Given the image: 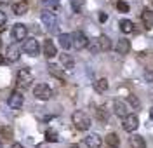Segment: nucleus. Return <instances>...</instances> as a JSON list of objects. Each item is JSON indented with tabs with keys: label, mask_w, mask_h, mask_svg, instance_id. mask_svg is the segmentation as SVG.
Wrapping results in <instances>:
<instances>
[{
	"label": "nucleus",
	"mask_w": 153,
	"mask_h": 148,
	"mask_svg": "<svg viewBox=\"0 0 153 148\" xmlns=\"http://www.w3.org/2000/svg\"><path fill=\"white\" fill-rule=\"evenodd\" d=\"M71 122H73V126L78 131H87L91 127V117L87 115L85 112H80V110H76L75 113L71 115Z\"/></svg>",
	"instance_id": "nucleus-1"
},
{
	"label": "nucleus",
	"mask_w": 153,
	"mask_h": 148,
	"mask_svg": "<svg viewBox=\"0 0 153 148\" xmlns=\"http://www.w3.org/2000/svg\"><path fill=\"white\" fill-rule=\"evenodd\" d=\"M40 19H42L44 26H45L49 31H56V30H57V18H56V14H54L51 9L42 10V14H40Z\"/></svg>",
	"instance_id": "nucleus-2"
},
{
	"label": "nucleus",
	"mask_w": 153,
	"mask_h": 148,
	"mask_svg": "<svg viewBox=\"0 0 153 148\" xmlns=\"http://www.w3.org/2000/svg\"><path fill=\"white\" fill-rule=\"evenodd\" d=\"M71 45L75 47L76 51H82L85 49L87 45H89V39H87V35L84 31H75V33H71Z\"/></svg>",
	"instance_id": "nucleus-3"
},
{
	"label": "nucleus",
	"mask_w": 153,
	"mask_h": 148,
	"mask_svg": "<svg viewBox=\"0 0 153 148\" xmlns=\"http://www.w3.org/2000/svg\"><path fill=\"white\" fill-rule=\"evenodd\" d=\"M33 94H35V98L40 99V101H47V99L52 98V89L49 87L47 84H38V86H35V89H33Z\"/></svg>",
	"instance_id": "nucleus-4"
},
{
	"label": "nucleus",
	"mask_w": 153,
	"mask_h": 148,
	"mask_svg": "<svg viewBox=\"0 0 153 148\" xmlns=\"http://www.w3.org/2000/svg\"><path fill=\"white\" fill-rule=\"evenodd\" d=\"M16 82H18L19 87H25V89H26V87H30V84L33 82V75L30 73L28 68H23V70H19V71H18Z\"/></svg>",
	"instance_id": "nucleus-5"
},
{
	"label": "nucleus",
	"mask_w": 153,
	"mask_h": 148,
	"mask_svg": "<svg viewBox=\"0 0 153 148\" xmlns=\"http://www.w3.org/2000/svg\"><path fill=\"white\" fill-rule=\"evenodd\" d=\"M23 51L30 54V56H38L40 52V45H38V40L35 39H25L23 40Z\"/></svg>",
	"instance_id": "nucleus-6"
},
{
	"label": "nucleus",
	"mask_w": 153,
	"mask_h": 148,
	"mask_svg": "<svg viewBox=\"0 0 153 148\" xmlns=\"http://www.w3.org/2000/svg\"><path fill=\"white\" fill-rule=\"evenodd\" d=\"M137 126H139V118H137V115L131 113V115L124 117V122H122L124 131H127V132H134V131L137 129Z\"/></svg>",
	"instance_id": "nucleus-7"
},
{
	"label": "nucleus",
	"mask_w": 153,
	"mask_h": 148,
	"mask_svg": "<svg viewBox=\"0 0 153 148\" xmlns=\"http://www.w3.org/2000/svg\"><path fill=\"white\" fill-rule=\"evenodd\" d=\"M23 103H25V98H23V94L18 92V91H14V92H10L9 99H7V105H9L12 110H19L23 106Z\"/></svg>",
	"instance_id": "nucleus-8"
},
{
	"label": "nucleus",
	"mask_w": 153,
	"mask_h": 148,
	"mask_svg": "<svg viewBox=\"0 0 153 148\" xmlns=\"http://www.w3.org/2000/svg\"><path fill=\"white\" fill-rule=\"evenodd\" d=\"M26 35H28V28L23 25V23H18V25H14L12 26V39L14 40H25L26 39Z\"/></svg>",
	"instance_id": "nucleus-9"
},
{
	"label": "nucleus",
	"mask_w": 153,
	"mask_h": 148,
	"mask_svg": "<svg viewBox=\"0 0 153 148\" xmlns=\"http://www.w3.org/2000/svg\"><path fill=\"white\" fill-rule=\"evenodd\" d=\"M96 44H97V47L94 51H103V52H106V51L111 49V40H110V37H106V35H99V39L96 40Z\"/></svg>",
	"instance_id": "nucleus-10"
},
{
	"label": "nucleus",
	"mask_w": 153,
	"mask_h": 148,
	"mask_svg": "<svg viewBox=\"0 0 153 148\" xmlns=\"http://www.w3.org/2000/svg\"><path fill=\"white\" fill-rule=\"evenodd\" d=\"M141 21H143V26L146 30H152L153 28V10L143 9V12H141Z\"/></svg>",
	"instance_id": "nucleus-11"
},
{
	"label": "nucleus",
	"mask_w": 153,
	"mask_h": 148,
	"mask_svg": "<svg viewBox=\"0 0 153 148\" xmlns=\"http://www.w3.org/2000/svg\"><path fill=\"white\" fill-rule=\"evenodd\" d=\"M47 68H49V73H51L52 77H56V79H59V80H66V73H65V70H63V68H59L57 65L51 63V65H49Z\"/></svg>",
	"instance_id": "nucleus-12"
},
{
	"label": "nucleus",
	"mask_w": 153,
	"mask_h": 148,
	"mask_svg": "<svg viewBox=\"0 0 153 148\" xmlns=\"http://www.w3.org/2000/svg\"><path fill=\"white\" fill-rule=\"evenodd\" d=\"M57 54V49H56V45H54V42L52 40H45L44 42V56L45 58H54Z\"/></svg>",
	"instance_id": "nucleus-13"
},
{
	"label": "nucleus",
	"mask_w": 153,
	"mask_h": 148,
	"mask_svg": "<svg viewBox=\"0 0 153 148\" xmlns=\"http://www.w3.org/2000/svg\"><path fill=\"white\" fill-rule=\"evenodd\" d=\"M113 112H115V115H118V117H127L129 113H127V105L125 103H122V101H113Z\"/></svg>",
	"instance_id": "nucleus-14"
},
{
	"label": "nucleus",
	"mask_w": 153,
	"mask_h": 148,
	"mask_svg": "<svg viewBox=\"0 0 153 148\" xmlns=\"http://www.w3.org/2000/svg\"><path fill=\"white\" fill-rule=\"evenodd\" d=\"M115 51H117L118 54H127V52L131 51V42L127 39H120L117 42V45H115Z\"/></svg>",
	"instance_id": "nucleus-15"
},
{
	"label": "nucleus",
	"mask_w": 153,
	"mask_h": 148,
	"mask_svg": "<svg viewBox=\"0 0 153 148\" xmlns=\"http://www.w3.org/2000/svg\"><path fill=\"white\" fill-rule=\"evenodd\" d=\"M85 145L89 148H101L103 141H101V138H99L97 134H89L85 138Z\"/></svg>",
	"instance_id": "nucleus-16"
},
{
	"label": "nucleus",
	"mask_w": 153,
	"mask_h": 148,
	"mask_svg": "<svg viewBox=\"0 0 153 148\" xmlns=\"http://www.w3.org/2000/svg\"><path fill=\"white\" fill-rule=\"evenodd\" d=\"M12 12H14L16 16H23V14H26V12H28V2L21 0V2H18V4H14V5H12Z\"/></svg>",
	"instance_id": "nucleus-17"
},
{
	"label": "nucleus",
	"mask_w": 153,
	"mask_h": 148,
	"mask_svg": "<svg viewBox=\"0 0 153 148\" xmlns=\"http://www.w3.org/2000/svg\"><path fill=\"white\" fill-rule=\"evenodd\" d=\"M57 42H59V45L65 51L70 49V47H71V35H70V33H61V35L57 37Z\"/></svg>",
	"instance_id": "nucleus-18"
},
{
	"label": "nucleus",
	"mask_w": 153,
	"mask_h": 148,
	"mask_svg": "<svg viewBox=\"0 0 153 148\" xmlns=\"http://www.w3.org/2000/svg\"><path fill=\"white\" fill-rule=\"evenodd\" d=\"M118 26H120V31L122 33H132L134 31V23L129 19H122L118 23Z\"/></svg>",
	"instance_id": "nucleus-19"
},
{
	"label": "nucleus",
	"mask_w": 153,
	"mask_h": 148,
	"mask_svg": "<svg viewBox=\"0 0 153 148\" xmlns=\"http://www.w3.org/2000/svg\"><path fill=\"white\" fill-rule=\"evenodd\" d=\"M59 59H61V65H63L66 70H71L73 66H75V61H73V58H71L70 54H61Z\"/></svg>",
	"instance_id": "nucleus-20"
},
{
	"label": "nucleus",
	"mask_w": 153,
	"mask_h": 148,
	"mask_svg": "<svg viewBox=\"0 0 153 148\" xmlns=\"http://www.w3.org/2000/svg\"><path fill=\"white\" fill-rule=\"evenodd\" d=\"M106 145L111 148H118L120 147V138L115 134V132H110L108 136H106Z\"/></svg>",
	"instance_id": "nucleus-21"
},
{
	"label": "nucleus",
	"mask_w": 153,
	"mask_h": 148,
	"mask_svg": "<svg viewBox=\"0 0 153 148\" xmlns=\"http://www.w3.org/2000/svg\"><path fill=\"white\" fill-rule=\"evenodd\" d=\"M131 147L132 148H146V141H144V138L134 134L132 138H131Z\"/></svg>",
	"instance_id": "nucleus-22"
},
{
	"label": "nucleus",
	"mask_w": 153,
	"mask_h": 148,
	"mask_svg": "<svg viewBox=\"0 0 153 148\" xmlns=\"http://www.w3.org/2000/svg\"><path fill=\"white\" fill-rule=\"evenodd\" d=\"M108 87H110V84H108L106 79H99L94 82V89L97 92H105V91H108Z\"/></svg>",
	"instance_id": "nucleus-23"
},
{
	"label": "nucleus",
	"mask_w": 153,
	"mask_h": 148,
	"mask_svg": "<svg viewBox=\"0 0 153 148\" xmlns=\"http://www.w3.org/2000/svg\"><path fill=\"white\" fill-rule=\"evenodd\" d=\"M19 59V51L12 45V47H9L7 49V61L9 63H14V61H18Z\"/></svg>",
	"instance_id": "nucleus-24"
},
{
	"label": "nucleus",
	"mask_w": 153,
	"mask_h": 148,
	"mask_svg": "<svg viewBox=\"0 0 153 148\" xmlns=\"http://www.w3.org/2000/svg\"><path fill=\"white\" fill-rule=\"evenodd\" d=\"M45 141H49V143H57L59 141V134H57L54 129H47L45 131Z\"/></svg>",
	"instance_id": "nucleus-25"
},
{
	"label": "nucleus",
	"mask_w": 153,
	"mask_h": 148,
	"mask_svg": "<svg viewBox=\"0 0 153 148\" xmlns=\"http://www.w3.org/2000/svg\"><path fill=\"white\" fill-rule=\"evenodd\" d=\"M117 9L120 10V12H129V4L124 2V0H118L117 2Z\"/></svg>",
	"instance_id": "nucleus-26"
},
{
	"label": "nucleus",
	"mask_w": 153,
	"mask_h": 148,
	"mask_svg": "<svg viewBox=\"0 0 153 148\" xmlns=\"http://www.w3.org/2000/svg\"><path fill=\"white\" fill-rule=\"evenodd\" d=\"M44 5H47L49 9H57L59 7V0H42Z\"/></svg>",
	"instance_id": "nucleus-27"
},
{
	"label": "nucleus",
	"mask_w": 153,
	"mask_h": 148,
	"mask_svg": "<svg viewBox=\"0 0 153 148\" xmlns=\"http://www.w3.org/2000/svg\"><path fill=\"white\" fill-rule=\"evenodd\" d=\"M127 101H129V103L132 105V108H134V110L139 108V99L136 98V96H127Z\"/></svg>",
	"instance_id": "nucleus-28"
},
{
	"label": "nucleus",
	"mask_w": 153,
	"mask_h": 148,
	"mask_svg": "<svg viewBox=\"0 0 153 148\" xmlns=\"http://www.w3.org/2000/svg\"><path fill=\"white\" fill-rule=\"evenodd\" d=\"M144 79H146V82H153V71L152 70H146V71H144Z\"/></svg>",
	"instance_id": "nucleus-29"
},
{
	"label": "nucleus",
	"mask_w": 153,
	"mask_h": 148,
	"mask_svg": "<svg viewBox=\"0 0 153 148\" xmlns=\"http://www.w3.org/2000/svg\"><path fill=\"white\" fill-rule=\"evenodd\" d=\"M5 21H7L5 12H4V10H0V26H4V25H5Z\"/></svg>",
	"instance_id": "nucleus-30"
},
{
	"label": "nucleus",
	"mask_w": 153,
	"mask_h": 148,
	"mask_svg": "<svg viewBox=\"0 0 153 148\" xmlns=\"http://www.w3.org/2000/svg\"><path fill=\"white\" fill-rule=\"evenodd\" d=\"M106 19H108V16H106L105 12H101V14H99V21H101V23H105Z\"/></svg>",
	"instance_id": "nucleus-31"
},
{
	"label": "nucleus",
	"mask_w": 153,
	"mask_h": 148,
	"mask_svg": "<svg viewBox=\"0 0 153 148\" xmlns=\"http://www.w3.org/2000/svg\"><path fill=\"white\" fill-rule=\"evenodd\" d=\"M5 63H7V59H5L4 56H2V54H0V66H2V65H5Z\"/></svg>",
	"instance_id": "nucleus-32"
},
{
	"label": "nucleus",
	"mask_w": 153,
	"mask_h": 148,
	"mask_svg": "<svg viewBox=\"0 0 153 148\" xmlns=\"http://www.w3.org/2000/svg\"><path fill=\"white\" fill-rule=\"evenodd\" d=\"M10 148H25V147H23L21 143H14V145H12V147H10Z\"/></svg>",
	"instance_id": "nucleus-33"
},
{
	"label": "nucleus",
	"mask_w": 153,
	"mask_h": 148,
	"mask_svg": "<svg viewBox=\"0 0 153 148\" xmlns=\"http://www.w3.org/2000/svg\"><path fill=\"white\" fill-rule=\"evenodd\" d=\"M7 4H10V0H0V5H7Z\"/></svg>",
	"instance_id": "nucleus-34"
},
{
	"label": "nucleus",
	"mask_w": 153,
	"mask_h": 148,
	"mask_svg": "<svg viewBox=\"0 0 153 148\" xmlns=\"http://www.w3.org/2000/svg\"><path fill=\"white\" fill-rule=\"evenodd\" d=\"M150 117L153 118V106H152V110H150Z\"/></svg>",
	"instance_id": "nucleus-35"
},
{
	"label": "nucleus",
	"mask_w": 153,
	"mask_h": 148,
	"mask_svg": "<svg viewBox=\"0 0 153 148\" xmlns=\"http://www.w3.org/2000/svg\"><path fill=\"white\" fill-rule=\"evenodd\" d=\"M68 148H78V147H76V145H73V147H68Z\"/></svg>",
	"instance_id": "nucleus-36"
},
{
	"label": "nucleus",
	"mask_w": 153,
	"mask_h": 148,
	"mask_svg": "<svg viewBox=\"0 0 153 148\" xmlns=\"http://www.w3.org/2000/svg\"><path fill=\"white\" fill-rule=\"evenodd\" d=\"M0 47H2V39H0Z\"/></svg>",
	"instance_id": "nucleus-37"
},
{
	"label": "nucleus",
	"mask_w": 153,
	"mask_h": 148,
	"mask_svg": "<svg viewBox=\"0 0 153 148\" xmlns=\"http://www.w3.org/2000/svg\"><path fill=\"white\" fill-rule=\"evenodd\" d=\"M0 148H2V143H0Z\"/></svg>",
	"instance_id": "nucleus-38"
},
{
	"label": "nucleus",
	"mask_w": 153,
	"mask_h": 148,
	"mask_svg": "<svg viewBox=\"0 0 153 148\" xmlns=\"http://www.w3.org/2000/svg\"><path fill=\"white\" fill-rule=\"evenodd\" d=\"M152 2H153V0H152Z\"/></svg>",
	"instance_id": "nucleus-39"
}]
</instances>
